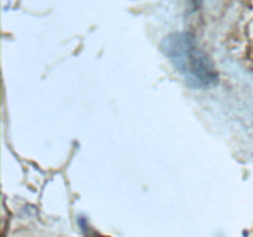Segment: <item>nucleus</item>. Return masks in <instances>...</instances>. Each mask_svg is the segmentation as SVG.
Here are the masks:
<instances>
[{"instance_id": "f257e3e1", "label": "nucleus", "mask_w": 253, "mask_h": 237, "mask_svg": "<svg viewBox=\"0 0 253 237\" xmlns=\"http://www.w3.org/2000/svg\"><path fill=\"white\" fill-rule=\"evenodd\" d=\"M162 48L190 84L204 86L216 80L217 73L214 66L190 35H169L163 41Z\"/></svg>"}, {"instance_id": "f03ea898", "label": "nucleus", "mask_w": 253, "mask_h": 237, "mask_svg": "<svg viewBox=\"0 0 253 237\" xmlns=\"http://www.w3.org/2000/svg\"><path fill=\"white\" fill-rule=\"evenodd\" d=\"M96 237H108V236H96Z\"/></svg>"}]
</instances>
